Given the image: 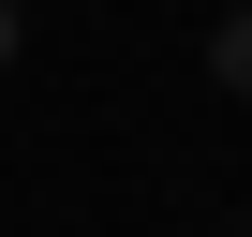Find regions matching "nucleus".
<instances>
[{
	"label": "nucleus",
	"instance_id": "obj_1",
	"mask_svg": "<svg viewBox=\"0 0 252 237\" xmlns=\"http://www.w3.org/2000/svg\"><path fill=\"white\" fill-rule=\"evenodd\" d=\"M208 74H222V89L252 104V15H222V30H208Z\"/></svg>",
	"mask_w": 252,
	"mask_h": 237
},
{
	"label": "nucleus",
	"instance_id": "obj_2",
	"mask_svg": "<svg viewBox=\"0 0 252 237\" xmlns=\"http://www.w3.org/2000/svg\"><path fill=\"white\" fill-rule=\"evenodd\" d=\"M0 59H15V0H0Z\"/></svg>",
	"mask_w": 252,
	"mask_h": 237
}]
</instances>
